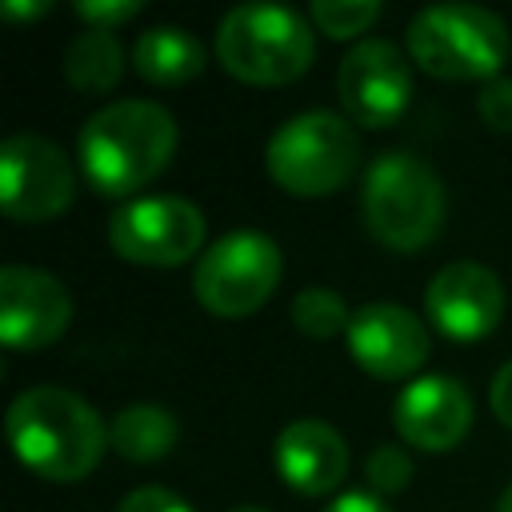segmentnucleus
Instances as JSON below:
<instances>
[{
  "label": "nucleus",
  "instance_id": "7ed1b4c3",
  "mask_svg": "<svg viewBox=\"0 0 512 512\" xmlns=\"http://www.w3.org/2000/svg\"><path fill=\"white\" fill-rule=\"evenodd\" d=\"M360 204H364V224L380 244L396 252H412L436 240L448 212V192L428 160L392 148L368 164Z\"/></svg>",
  "mask_w": 512,
  "mask_h": 512
},
{
  "label": "nucleus",
  "instance_id": "9b49d317",
  "mask_svg": "<svg viewBox=\"0 0 512 512\" xmlns=\"http://www.w3.org/2000/svg\"><path fill=\"white\" fill-rule=\"evenodd\" d=\"M428 320L452 340H480L496 332L504 316V284L492 268L476 260L444 264L424 288Z\"/></svg>",
  "mask_w": 512,
  "mask_h": 512
},
{
  "label": "nucleus",
  "instance_id": "4468645a",
  "mask_svg": "<svg viewBox=\"0 0 512 512\" xmlns=\"http://www.w3.org/2000/svg\"><path fill=\"white\" fill-rule=\"evenodd\" d=\"M396 432L424 452H448L472 424V396L456 376H416L392 404Z\"/></svg>",
  "mask_w": 512,
  "mask_h": 512
},
{
  "label": "nucleus",
  "instance_id": "9d476101",
  "mask_svg": "<svg viewBox=\"0 0 512 512\" xmlns=\"http://www.w3.org/2000/svg\"><path fill=\"white\" fill-rule=\"evenodd\" d=\"M336 88H340V100L356 124L388 128L392 120H400V112L408 108V96H412L408 56L392 40L368 36L344 52L340 72H336Z\"/></svg>",
  "mask_w": 512,
  "mask_h": 512
},
{
  "label": "nucleus",
  "instance_id": "4be33fe9",
  "mask_svg": "<svg viewBox=\"0 0 512 512\" xmlns=\"http://www.w3.org/2000/svg\"><path fill=\"white\" fill-rule=\"evenodd\" d=\"M476 112L492 132H512V76H492L476 96Z\"/></svg>",
  "mask_w": 512,
  "mask_h": 512
},
{
  "label": "nucleus",
  "instance_id": "393cba45",
  "mask_svg": "<svg viewBox=\"0 0 512 512\" xmlns=\"http://www.w3.org/2000/svg\"><path fill=\"white\" fill-rule=\"evenodd\" d=\"M488 400H492V412L500 416V424H508V428H512V360H508V364H500V372L492 376Z\"/></svg>",
  "mask_w": 512,
  "mask_h": 512
},
{
  "label": "nucleus",
  "instance_id": "b1692460",
  "mask_svg": "<svg viewBox=\"0 0 512 512\" xmlns=\"http://www.w3.org/2000/svg\"><path fill=\"white\" fill-rule=\"evenodd\" d=\"M76 12L88 20V28H116L140 12V0H76Z\"/></svg>",
  "mask_w": 512,
  "mask_h": 512
},
{
  "label": "nucleus",
  "instance_id": "423d86ee",
  "mask_svg": "<svg viewBox=\"0 0 512 512\" xmlns=\"http://www.w3.org/2000/svg\"><path fill=\"white\" fill-rule=\"evenodd\" d=\"M268 172L292 196H328L352 180L360 164V136L352 120L312 108L284 120L268 140Z\"/></svg>",
  "mask_w": 512,
  "mask_h": 512
},
{
  "label": "nucleus",
  "instance_id": "a878e982",
  "mask_svg": "<svg viewBox=\"0 0 512 512\" xmlns=\"http://www.w3.org/2000/svg\"><path fill=\"white\" fill-rule=\"evenodd\" d=\"M324 512H392L376 492H344V496H336Z\"/></svg>",
  "mask_w": 512,
  "mask_h": 512
},
{
  "label": "nucleus",
  "instance_id": "39448f33",
  "mask_svg": "<svg viewBox=\"0 0 512 512\" xmlns=\"http://www.w3.org/2000/svg\"><path fill=\"white\" fill-rule=\"evenodd\" d=\"M412 60L440 80H492L508 60V24L480 4H428L408 20Z\"/></svg>",
  "mask_w": 512,
  "mask_h": 512
},
{
  "label": "nucleus",
  "instance_id": "f257e3e1",
  "mask_svg": "<svg viewBox=\"0 0 512 512\" xmlns=\"http://www.w3.org/2000/svg\"><path fill=\"white\" fill-rule=\"evenodd\" d=\"M4 428L20 464L56 484L84 480L112 444L100 412L60 384L24 388L8 404Z\"/></svg>",
  "mask_w": 512,
  "mask_h": 512
},
{
  "label": "nucleus",
  "instance_id": "f3484780",
  "mask_svg": "<svg viewBox=\"0 0 512 512\" xmlns=\"http://www.w3.org/2000/svg\"><path fill=\"white\" fill-rule=\"evenodd\" d=\"M176 416L160 404H128L116 412L112 428H108V440L112 448L124 456V460H136V464H148V460H160L176 448Z\"/></svg>",
  "mask_w": 512,
  "mask_h": 512
},
{
  "label": "nucleus",
  "instance_id": "5701e85b",
  "mask_svg": "<svg viewBox=\"0 0 512 512\" xmlns=\"http://www.w3.org/2000/svg\"><path fill=\"white\" fill-rule=\"evenodd\" d=\"M116 512H196V508L188 500H180L176 492L160 488V484H144V488H132L116 504Z\"/></svg>",
  "mask_w": 512,
  "mask_h": 512
},
{
  "label": "nucleus",
  "instance_id": "6ab92c4d",
  "mask_svg": "<svg viewBox=\"0 0 512 512\" xmlns=\"http://www.w3.org/2000/svg\"><path fill=\"white\" fill-rule=\"evenodd\" d=\"M292 324L304 332V336H316V340H328L336 332H348L352 324V312L344 304L340 292L324 288V284H308L292 296Z\"/></svg>",
  "mask_w": 512,
  "mask_h": 512
},
{
  "label": "nucleus",
  "instance_id": "2eb2a0df",
  "mask_svg": "<svg viewBox=\"0 0 512 512\" xmlns=\"http://www.w3.org/2000/svg\"><path fill=\"white\" fill-rule=\"evenodd\" d=\"M276 472L288 488L304 496H324L348 472V444L332 424L300 416L276 436Z\"/></svg>",
  "mask_w": 512,
  "mask_h": 512
},
{
  "label": "nucleus",
  "instance_id": "1a4fd4ad",
  "mask_svg": "<svg viewBox=\"0 0 512 512\" xmlns=\"http://www.w3.org/2000/svg\"><path fill=\"white\" fill-rule=\"evenodd\" d=\"M112 248L132 264H184L204 244V212L184 196H136L108 220Z\"/></svg>",
  "mask_w": 512,
  "mask_h": 512
},
{
  "label": "nucleus",
  "instance_id": "20e7f679",
  "mask_svg": "<svg viewBox=\"0 0 512 512\" xmlns=\"http://www.w3.org/2000/svg\"><path fill=\"white\" fill-rule=\"evenodd\" d=\"M220 64L248 84H288L308 72L316 56L312 24L284 4H236L216 24Z\"/></svg>",
  "mask_w": 512,
  "mask_h": 512
},
{
  "label": "nucleus",
  "instance_id": "ddd939ff",
  "mask_svg": "<svg viewBox=\"0 0 512 512\" xmlns=\"http://www.w3.org/2000/svg\"><path fill=\"white\" fill-rule=\"evenodd\" d=\"M352 360L380 376V380H404L428 360V328L408 312L404 304H364L352 312V324L344 332Z\"/></svg>",
  "mask_w": 512,
  "mask_h": 512
},
{
  "label": "nucleus",
  "instance_id": "a211bd4d",
  "mask_svg": "<svg viewBox=\"0 0 512 512\" xmlns=\"http://www.w3.org/2000/svg\"><path fill=\"white\" fill-rule=\"evenodd\" d=\"M64 76L80 92H108L124 76V44L108 28H84L64 48Z\"/></svg>",
  "mask_w": 512,
  "mask_h": 512
},
{
  "label": "nucleus",
  "instance_id": "aec40b11",
  "mask_svg": "<svg viewBox=\"0 0 512 512\" xmlns=\"http://www.w3.org/2000/svg\"><path fill=\"white\" fill-rule=\"evenodd\" d=\"M312 24L332 36V40H348L356 32H364L376 16H380V4L376 0H312L308 8Z\"/></svg>",
  "mask_w": 512,
  "mask_h": 512
},
{
  "label": "nucleus",
  "instance_id": "dca6fc26",
  "mask_svg": "<svg viewBox=\"0 0 512 512\" xmlns=\"http://www.w3.org/2000/svg\"><path fill=\"white\" fill-rule=\"evenodd\" d=\"M132 64L148 84H184L204 68V44L180 24H152L136 36Z\"/></svg>",
  "mask_w": 512,
  "mask_h": 512
},
{
  "label": "nucleus",
  "instance_id": "0eeeda50",
  "mask_svg": "<svg viewBox=\"0 0 512 512\" xmlns=\"http://www.w3.org/2000/svg\"><path fill=\"white\" fill-rule=\"evenodd\" d=\"M280 268L284 256L272 236L256 228H236L200 252L192 292L208 312L236 320L256 312L272 296V288L280 284Z\"/></svg>",
  "mask_w": 512,
  "mask_h": 512
},
{
  "label": "nucleus",
  "instance_id": "bb28decb",
  "mask_svg": "<svg viewBox=\"0 0 512 512\" xmlns=\"http://www.w3.org/2000/svg\"><path fill=\"white\" fill-rule=\"evenodd\" d=\"M0 8H4L8 16H44L52 4H48V0H32V4H28V0H4Z\"/></svg>",
  "mask_w": 512,
  "mask_h": 512
},
{
  "label": "nucleus",
  "instance_id": "cd10ccee",
  "mask_svg": "<svg viewBox=\"0 0 512 512\" xmlns=\"http://www.w3.org/2000/svg\"><path fill=\"white\" fill-rule=\"evenodd\" d=\"M496 512H512V480H508V488L500 492V504H496Z\"/></svg>",
  "mask_w": 512,
  "mask_h": 512
},
{
  "label": "nucleus",
  "instance_id": "f8f14e48",
  "mask_svg": "<svg viewBox=\"0 0 512 512\" xmlns=\"http://www.w3.org/2000/svg\"><path fill=\"white\" fill-rule=\"evenodd\" d=\"M72 324L68 288L28 264H8L0 272V340L8 348H44Z\"/></svg>",
  "mask_w": 512,
  "mask_h": 512
},
{
  "label": "nucleus",
  "instance_id": "c85d7f7f",
  "mask_svg": "<svg viewBox=\"0 0 512 512\" xmlns=\"http://www.w3.org/2000/svg\"><path fill=\"white\" fill-rule=\"evenodd\" d=\"M228 512H268V508H260V504H240V508H228Z\"/></svg>",
  "mask_w": 512,
  "mask_h": 512
},
{
  "label": "nucleus",
  "instance_id": "f03ea898",
  "mask_svg": "<svg viewBox=\"0 0 512 512\" xmlns=\"http://www.w3.org/2000/svg\"><path fill=\"white\" fill-rule=\"evenodd\" d=\"M80 168L100 196L140 192L176 152V120L156 100H112L76 136Z\"/></svg>",
  "mask_w": 512,
  "mask_h": 512
},
{
  "label": "nucleus",
  "instance_id": "6e6552de",
  "mask_svg": "<svg viewBox=\"0 0 512 512\" xmlns=\"http://www.w3.org/2000/svg\"><path fill=\"white\" fill-rule=\"evenodd\" d=\"M76 196V172L68 156L36 136L16 132L0 144V204L20 224L56 220Z\"/></svg>",
  "mask_w": 512,
  "mask_h": 512
},
{
  "label": "nucleus",
  "instance_id": "412c9836",
  "mask_svg": "<svg viewBox=\"0 0 512 512\" xmlns=\"http://www.w3.org/2000/svg\"><path fill=\"white\" fill-rule=\"evenodd\" d=\"M364 476L376 492H400L408 480H412V456L396 444H380L368 452L364 460Z\"/></svg>",
  "mask_w": 512,
  "mask_h": 512
}]
</instances>
